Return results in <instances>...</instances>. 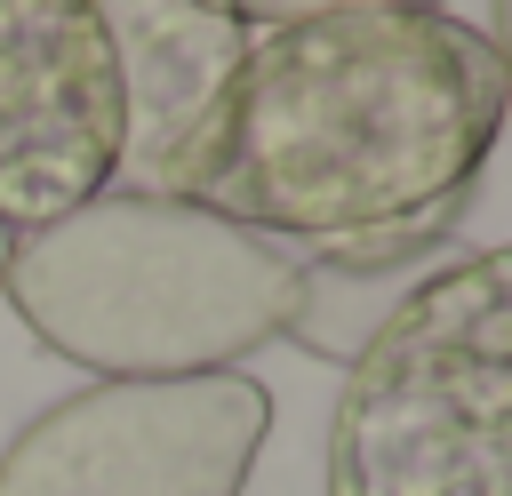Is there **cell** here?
Here are the masks:
<instances>
[{"label": "cell", "mask_w": 512, "mask_h": 496, "mask_svg": "<svg viewBox=\"0 0 512 496\" xmlns=\"http://www.w3.org/2000/svg\"><path fill=\"white\" fill-rule=\"evenodd\" d=\"M0 264H8V224H0Z\"/></svg>", "instance_id": "obj_9"}, {"label": "cell", "mask_w": 512, "mask_h": 496, "mask_svg": "<svg viewBox=\"0 0 512 496\" xmlns=\"http://www.w3.org/2000/svg\"><path fill=\"white\" fill-rule=\"evenodd\" d=\"M248 24H296V16H320V8H344V0H232ZM440 8V0H432Z\"/></svg>", "instance_id": "obj_8"}, {"label": "cell", "mask_w": 512, "mask_h": 496, "mask_svg": "<svg viewBox=\"0 0 512 496\" xmlns=\"http://www.w3.org/2000/svg\"><path fill=\"white\" fill-rule=\"evenodd\" d=\"M88 16L104 32L112 80H120V168H112V184L160 192V168L200 128V112L224 96L256 24L232 0H88Z\"/></svg>", "instance_id": "obj_6"}, {"label": "cell", "mask_w": 512, "mask_h": 496, "mask_svg": "<svg viewBox=\"0 0 512 496\" xmlns=\"http://www.w3.org/2000/svg\"><path fill=\"white\" fill-rule=\"evenodd\" d=\"M328 496H512V256L456 248L352 360Z\"/></svg>", "instance_id": "obj_3"}, {"label": "cell", "mask_w": 512, "mask_h": 496, "mask_svg": "<svg viewBox=\"0 0 512 496\" xmlns=\"http://www.w3.org/2000/svg\"><path fill=\"white\" fill-rule=\"evenodd\" d=\"M448 256H456L448 248V224L296 248V312H288V336L304 352H320V360H352Z\"/></svg>", "instance_id": "obj_7"}, {"label": "cell", "mask_w": 512, "mask_h": 496, "mask_svg": "<svg viewBox=\"0 0 512 496\" xmlns=\"http://www.w3.org/2000/svg\"><path fill=\"white\" fill-rule=\"evenodd\" d=\"M120 168V80L88 0H0V224H48Z\"/></svg>", "instance_id": "obj_5"}, {"label": "cell", "mask_w": 512, "mask_h": 496, "mask_svg": "<svg viewBox=\"0 0 512 496\" xmlns=\"http://www.w3.org/2000/svg\"><path fill=\"white\" fill-rule=\"evenodd\" d=\"M272 392L240 368L96 376L0 448V496H240Z\"/></svg>", "instance_id": "obj_4"}, {"label": "cell", "mask_w": 512, "mask_h": 496, "mask_svg": "<svg viewBox=\"0 0 512 496\" xmlns=\"http://www.w3.org/2000/svg\"><path fill=\"white\" fill-rule=\"evenodd\" d=\"M0 296L96 376H208L288 336L296 248L216 208L104 184L96 200L8 232Z\"/></svg>", "instance_id": "obj_2"}, {"label": "cell", "mask_w": 512, "mask_h": 496, "mask_svg": "<svg viewBox=\"0 0 512 496\" xmlns=\"http://www.w3.org/2000/svg\"><path fill=\"white\" fill-rule=\"evenodd\" d=\"M504 128V48L432 0L256 24L224 96L160 168L168 200L320 248L456 224Z\"/></svg>", "instance_id": "obj_1"}]
</instances>
